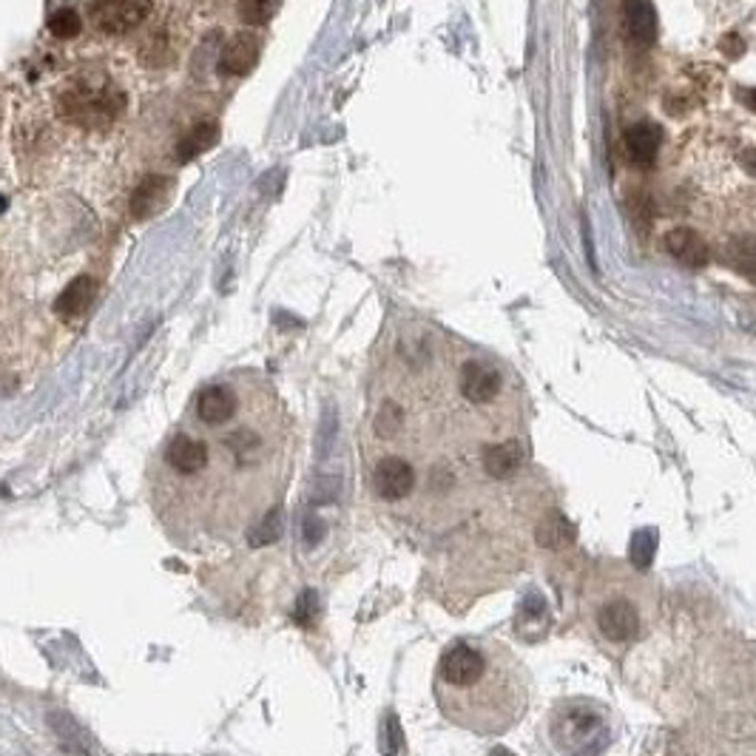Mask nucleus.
<instances>
[{
    "mask_svg": "<svg viewBox=\"0 0 756 756\" xmlns=\"http://www.w3.org/2000/svg\"><path fill=\"white\" fill-rule=\"evenodd\" d=\"M435 700L458 728L478 737H500L527 714L532 680L509 645L489 638H464L441 654Z\"/></svg>",
    "mask_w": 756,
    "mask_h": 756,
    "instance_id": "obj_1",
    "label": "nucleus"
},
{
    "mask_svg": "<svg viewBox=\"0 0 756 756\" xmlns=\"http://www.w3.org/2000/svg\"><path fill=\"white\" fill-rule=\"evenodd\" d=\"M586 623L603 649L623 654L649 634L651 592L640 574L618 569L612 574H594L586 589Z\"/></svg>",
    "mask_w": 756,
    "mask_h": 756,
    "instance_id": "obj_2",
    "label": "nucleus"
},
{
    "mask_svg": "<svg viewBox=\"0 0 756 756\" xmlns=\"http://www.w3.org/2000/svg\"><path fill=\"white\" fill-rule=\"evenodd\" d=\"M543 739L552 756H603L618 739V719L598 700L566 697L546 714Z\"/></svg>",
    "mask_w": 756,
    "mask_h": 756,
    "instance_id": "obj_3",
    "label": "nucleus"
},
{
    "mask_svg": "<svg viewBox=\"0 0 756 756\" xmlns=\"http://www.w3.org/2000/svg\"><path fill=\"white\" fill-rule=\"evenodd\" d=\"M58 108L69 123L86 132H103L125 112V94L103 72H80L60 86Z\"/></svg>",
    "mask_w": 756,
    "mask_h": 756,
    "instance_id": "obj_4",
    "label": "nucleus"
},
{
    "mask_svg": "<svg viewBox=\"0 0 756 756\" xmlns=\"http://www.w3.org/2000/svg\"><path fill=\"white\" fill-rule=\"evenodd\" d=\"M154 0H89V18L106 34H128L152 14Z\"/></svg>",
    "mask_w": 756,
    "mask_h": 756,
    "instance_id": "obj_5",
    "label": "nucleus"
},
{
    "mask_svg": "<svg viewBox=\"0 0 756 756\" xmlns=\"http://www.w3.org/2000/svg\"><path fill=\"white\" fill-rule=\"evenodd\" d=\"M458 390L467 404L487 407V404H493L495 398L504 393V373H500L493 362L469 359V362L460 364Z\"/></svg>",
    "mask_w": 756,
    "mask_h": 756,
    "instance_id": "obj_6",
    "label": "nucleus"
},
{
    "mask_svg": "<svg viewBox=\"0 0 756 756\" xmlns=\"http://www.w3.org/2000/svg\"><path fill=\"white\" fill-rule=\"evenodd\" d=\"M418 484L415 478V467L407 458H398V455H387L373 467V489L382 500L390 504H398V500L410 498Z\"/></svg>",
    "mask_w": 756,
    "mask_h": 756,
    "instance_id": "obj_7",
    "label": "nucleus"
},
{
    "mask_svg": "<svg viewBox=\"0 0 756 756\" xmlns=\"http://www.w3.org/2000/svg\"><path fill=\"white\" fill-rule=\"evenodd\" d=\"M623 34L632 46H654V40H657V12L651 7V0H625Z\"/></svg>",
    "mask_w": 756,
    "mask_h": 756,
    "instance_id": "obj_8",
    "label": "nucleus"
},
{
    "mask_svg": "<svg viewBox=\"0 0 756 756\" xmlns=\"http://www.w3.org/2000/svg\"><path fill=\"white\" fill-rule=\"evenodd\" d=\"M660 145H663V132H660L654 123H634L629 132L623 134V148L629 163L638 165V168H649L654 165L660 154Z\"/></svg>",
    "mask_w": 756,
    "mask_h": 756,
    "instance_id": "obj_9",
    "label": "nucleus"
},
{
    "mask_svg": "<svg viewBox=\"0 0 756 756\" xmlns=\"http://www.w3.org/2000/svg\"><path fill=\"white\" fill-rule=\"evenodd\" d=\"M665 250H669L671 257L677 259L680 265H685V268H705L708 265V245H705V239L700 237L697 230L691 228H674L665 234L663 239Z\"/></svg>",
    "mask_w": 756,
    "mask_h": 756,
    "instance_id": "obj_10",
    "label": "nucleus"
},
{
    "mask_svg": "<svg viewBox=\"0 0 756 756\" xmlns=\"http://www.w3.org/2000/svg\"><path fill=\"white\" fill-rule=\"evenodd\" d=\"M165 460L179 475H197L208 464V449H205L203 441L191 438V435H177L165 449Z\"/></svg>",
    "mask_w": 756,
    "mask_h": 756,
    "instance_id": "obj_11",
    "label": "nucleus"
},
{
    "mask_svg": "<svg viewBox=\"0 0 756 756\" xmlns=\"http://www.w3.org/2000/svg\"><path fill=\"white\" fill-rule=\"evenodd\" d=\"M237 407H239L237 393H234L230 387H208L203 395H199V402H197L199 418H203L205 424H211V427H219V424L230 422L234 413H237Z\"/></svg>",
    "mask_w": 756,
    "mask_h": 756,
    "instance_id": "obj_12",
    "label": "nucleus"
},
{
    "mask_svg": "<svg viewBox=\"0 0 756 756\" xmlns=\"http://www.w3.org/2000/svg\"><path fill=\"white\" fill-rule=\"evenodd\" d=\"M259 60V38L250 32L237 34L222 52V72L225 74H248L257 66Z\"/></svg>",
    "mask_w": 756,
    "mask_h": 756,
    "instance_id": "obj_13",
    "label": "nucleus"
},
{
    "mask_svg": "<svg viewBox=\"0 0 756 756\" xmlns=\"http://www.w3.org/2000/svg\"><path fill=\"white\" fill-rule=\"evenodd\" d=\"M94 282L89 277H77L74 282L66 284V290L60 293L58 302H54V313L63 319H77L83 310L92 302Z\"/></svg>",
    "mask_w": 756,
    "mask_h": 756,
    "instance_id": "obj_14",
    "label": "nucleus"
},
{
    "mask_svg": "<svg viewBox=\"0 0 756 756\" xmlns=\"http://www.w3.org/2000/svg\"><path fill=\"white\" fill-rule=\"evenodd\" d=\"M165 194H168V183H165V177H145L143 183L137 185V191H134V197H132L134 217L137 219L152 217V214L159 208V203L165 199Z\"/></svg>",
    "mask_w": 756,
    "mask_h": 756,
    "instance_id": "obj_15",
    "label": "nucleus"
},
{
    "mask_svg": "<svg viewBox=\"0 0 756 756\" xmlns=\"http://www.w3.org/2000/svg\"><path fill=\"white\" fill-rule=\"evenodd\" d=\"M217 137H219V128H217V123H199V125H194L191 132L185 134L183 137V143L177 145V159H194V157H199L203 152H208L214 143H217Z\"/></svg>",
    "mask_w": 756,
    "mask_h": 756,
    "instance_id": "obj_16",
    "label": "nucleus"
},
{
    "mask_svg": "<svg viewBox=\"0 0 756 756\" xmlns=\"http://www.w3.org/2000/svg\"><path fill=\"white\" fill-rule=\"evenodd\" d=\"M725 253H728V265L739 277L756 279V237H734Z\"/></svg>",
    "mask_w": 756,
    "mask_h": 756,
    "instance_id": "obj_17",
    "label": "nucleus"
},
{
    "mask_svg": "<svg viewBox=\"0 0 756 756\" xmlns=\"http://www.w3.org/2000/svg\"><path fill=\"white\" fill-rule=\"evenodd\" d=\"M282 532H284V512L277 507V509H270V512L259 520L257 527L250 529L248 543L253 546V549H259V546H270L282 538Z\"/></svg>",
    "mask_w": 756,
    "mask_h": 756,
    "instance_id": "obj_18",
    "label": "nucleus"
},
{
    "mask_svg": "<svg viewBox=\"0 0 756 756\" xmlns=\"http://www.w3.org/2000/svg\"><path fill=\"white\" fill-rule=\"evenodd\" d=\"M373 427L379 438H395V435L402 433V427H404V410L393 402H384L382 410H379V415H375Z\"/></svg>",
    "mask_w": 756,
    "mask_h": 756,
    "instance_id": "obj_19",
    "label": "nucleus"
},
{
    "mask_svg": "<svg viewBox=\"0 0 756 756\" xmlns=\"http://www.w3.org/2000/svg\"><path fill=\"white\" fill-rule=\"evenodd\" d=\"M80 29H83V20H80V14L72 12V9H60V12H54L52 20H49V32L60 40L77 38Z\"/></svg>",
    "mask_w": 756,
    "mask_h": 756,
    "instance_id": "obj_20",
    "label": "nucleus"
},
{
    "mask_svg": "<svg viewBox=\"0 0 756 756\" xmlns=\"http://www.w3.org/2000/svg\"><path fill=\"white\" fill-rule=\"evenodd\" d=\"M239 14L248 27H262L273 14V0H239Z\"/></svg>",
    "mask_w": 756,
    "mask_h": 756,
    "instance_id": "obj_21",
    "label": "nucleus"
},
{
    "mask_svg": "<svg viewBox=\"0 0 756 756\" xmlns=\"http://www.w3.org/2000/svg\"><path fill=\"white\" fill-rule=\"evenodd\" d=\"M319 618V598L317 592H304L302 598L297 600V609H293V620H297L299 625H313Z\"/></svg>",
    "mask_w": 756,
    "mask_h": 756,
    "instance_id": "obj_22",
    "label": "nucleus"
},
{
    "mask_svg": "<svg viewBox=\"0 0 756 756\" xmlns=\"http://www.w3.org/2000/svg\"><path fill=\"white\" fill-rule=\"evenodd\" d=\"M739 165H743V172L748 174V177L756 179V152H745L743 157H739Z\"/></svg>",
    "mask_w": 756,
    "mask_h": 756,
    "instance_id": "obj_23",
    "label": "nucleus"
},
{
    "mask_svg": "<svg viewBox=\"0 0 756 756\" xmlns=\"http://www.w3.org/2000/svg\"><path fill=\"white\" fill-rule=\"evenodd\" d=\"M739 97H743L745 106L754 108V112H756V89H748V92H743V94H739Z\"/></svg>",
    "mask_w": 756,
    "mask_h": 756,
    "instance_id": "obj_24",
    "label": "nucleus"
},
{
    "mask_svg": "<svg viewBox=\"0 0 756 756\" xmlns=\"http://www.w3.org/2000/svg\"><path fill=\"white\" fill-rule=\"evenodd\" d=\"M493 756H512V754H509V750H504V748H495Z\"/></svg>",
    "mask_w": 756,
    "mask_h": 756,
    "instance_id": "obj_25",
    "label": "nucleus"
}]
</instances>
